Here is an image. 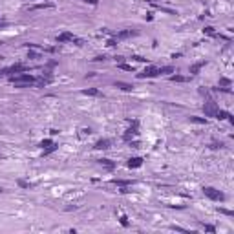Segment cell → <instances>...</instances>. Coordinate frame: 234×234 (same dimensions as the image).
<instances>
[{
	"label": "cell",
	"mask_w": 234,
	"mask_h": 234,
	"mask_svg": "<svg viewBox=\"0 0 234 234\" xmlns=\"http://www.w3.org/2000/svg\"><path fill=\"white\" fill-rule=\"evenodd\" d=\"M134 35H137V31L126 29V31H121V33H117V38H128V37H134Z\"/></svg>",
	"instance_id": "5bb4252c"
},
{
	"label": "cell",
	"mask_w": 234,
	"mask_h": 234,
	"mask_svg": "<svg viewBox=\"0 0 234 234\" xmlns=\"http://www.w3.org/2000/svg\"><path fill=\"white\" fill-rule=\"evenodd\" d=\"M110 145H112V141L104 137V139H99V141L95 143V148H97V150H106V148H110Z\"/></svg>",
	"instance_id": "ba28073f"
},
{
	"label": "cell",
	"mask_w": 234,
	"mask_h": 234,
	"mask_svg": "<svg viewBox=\"0 0 234 234\" xmlns=\"http://www.w3.org/2000/svg\"><path fill=\"white\" fill-rule=\"evenodd\" d=\"M227 86H231V81L227 77H221L220 79V88H227Z\"/></svg>",
	"instance_id": "ffe728a7"
},
{
	"label": "cell",
	"mask_w": 234,
	"mask_h": 234,
	"mask_svg": "<svg viewBox=\"0 0 234 234\" xmlns=\"http://www.w3.org/2000/svg\"><path fill=\"white\" fill-rule=\"evenodd\" d=\"M218 211H220L221 214H227V216H232V214H234L232 211H227V209H218Z\"/></svg>",
	"instance_id": "f546056e"
},
{
	"label": "cell",
	"mask_w": 234,
	"mask_h": 234,
	"mask_svg": "<svg viewBox=\"0 0 234 234\" xmlns=\"http://www.w3.org/2000/svg\"><path fill=\"white\" fill-rule=\"evenodd\" d=\"M190 123H198V124H207V119H201V117H190Z\"/></svg>",
	"instance_id": "44dd1931"
},
{
	"label": "cell",
	"mask_w": 234,
	"mask_h": 234,
	"mask_svg": "<svg viewBox=\"0 0 234 234\" xmlns=\"http://www.w3.org/2000/svg\"><path fill=\"white\" fill-rule=\"evenodd\" d=\"M82 2H88V4H92V5H97V0H82Z\"/></svg>",
	"instance_id": "4dcf8cb0"
},
{
	"label": "cell",
	"mask_w": 234,
	"mask_h": 234,
	"mask_svg": "<svg viewBox=\"0 0 234 234\" xmlns=\"http://www.w3.org/2000/svg\"><path fill=\"white\" fill-rule=\"evenodd\" d=\"M16 183H18V187H22V189H29V187H33L29 181H24V179H18Z\"/></svg>",
	"instance_id": "603a6c76"
},
{
	"label": "cell",
	"mask_w": 234,
	"mask_h": 234,
	"mask_svg": "<svg viewBox=\"0 0 234 234\" xmlns=\"http://www.w3.org/2000/svg\"><path fill=\"white\" fill-rule=\"evenodd\" d=\"M203 194H205L209 200H212V201H223V200H225V194L220 192V190H216L214 187H205V189H203Z\"/></svg>",
	"instance_id": "7a4b0ae2"
},
{
	"label": "cell",
	"mask_w": 234,
	"mask_h": 234,
	"mask_svg": "<svg viewBox=\"0 0 234 234\" xmlns=\"http://www.w3.org/2000/svg\"><path fill=\"white\" fill-rule=\"evenodd\" d=\"M113 183L119 185V187H130V185H134V181H130V179H113Z\"/></svg>",
	"instance_id": "2e32d148"
},
{
	"label": "cell",
	"mask_w": 234,
	"mask_h": 234,
	"mask_svg": "<svg viewBox=\"0 0 234 234\" xmlns=\"http://www.w3.org/2000/svg\"><path fill=\"white\" fill-rule=\"evenodd\" d=\"M82 93H84V95H92V97H99V95H101V92H99V90H95V88L82 90Z\"/></svg>",
	"instance_id": "9a60e30c"
},
{
	"label": "cell",
	"mask_w": 234,
	"mask_h": 234,
	"mask_svg": "<svg viewBox=\"0 0 234 234\" xmlns=\"http://www.w3.org/2000/svg\"><path fill=\"white\" fill-rule=\"evenodd\" d=\"M170 81H174V82H187L189 79H187V77H183V75H172V77H170Z\"/></svg>",
	"instance_id": "ac0fdd59"
},
{
	"label": "cell",
	"mask_w": 234,
	"mask_h": 234,
	"mask_svg": "<svg viewBox=\"0 0 234 234\" xmlns=\"http://www.w3.org/2000/svg\"><path fill=\"white\" fill-rule=\"evenodd\" d=\"M57 146H59V145H55V143H53L51 146H48V148H44V152H42V156H49L51 152H55V150H57Z\"/></svg>",
	"instance_id": "d6986e66"
},
{
	"label": "cell",
	"mask_w": 234,
	"mask_h": 234,
	"mask_svg": "<svg viewBox=\"0 0 234 234\" xmlns=\"http://www.w3.org/2000/svg\"><path fill=\"white\" fill-rule=\"evenodd\" d=\"M27 68L24 66V64H13V66H9V68H4V70H0V75H13V73H24Z\"/></svg>",
	"instance_id": "5b68a950"
},
{
	"label": "cell",
	"mask_w": 234,
	"mask_h": 234,
	"mask_svg": "<svg viewBox=\"0 0 234 234\" xmlns=\"http://www.w3.org/2000/svg\"><path fill=\"white\" fill-rule=\"evenodd\" d=\"M57 42H75L77 46H82L84 42L81 40V38H77L73 33H70V31H64V33H60V35H57Z\"/></svg>",
	"instance_id": "3957f363"
},
{
	"label": "cell",
	"mask_w": 234,
	"mask_h": 234,
	"mask_svg": "<svg viewBox=\"0 0 234 234\" xmlns=\"http://www.w3.org/2000/svg\"><path fill=\"white\" fill-rule=\"evenodd\" d=\"M115 88H119V90H123V92H132V90H134V86H132L130 82H121V81L115 82Z\"/></svg>",
	"instance_id": "30bf717a"
},
{
	"label": "cell",
	"mask_w": 234,
	"mask_h": 234,
	"mask_svg": "<svg viewBox=\"0 0 234 234\" xmlns=\"http://www.w3.org/2000/svg\"><path fill=\"white\" fill-rule=\"evenodd\" d=\"M51 145H53V143H51V139H44V141H40V145H38V146H42V150H44V148H48V146H51Z\"/></svg>",
	"instance_id": "cb8c5ba5"
},
{
	"label": "cell",
	"mask_w": 234,
	"mask_h": 234,
	"mask_svg": "<svg viewBox=\"0 0 234 234\" xmlns=\"http://www.w3.org/2000/svg\"><path fill=\"white\" fill-rule=\"evenodd\" d=\"M211 148H212V150H218V148H223V143H218V141H212V143H211Z\"/></svg>",
	"instance_id": "d4e9b609"
},
{
	"label": "cell",
	"mask_w": 234,
	"mask_h": 234,
	"mask_svg": "<svg viewBox=\"0 0 234 234\" xmlns=\"http://www.w3.org/2000/svg\"><path fill=\"white\" fill-rule=\"evenodd\" d=\"M29 57H31V59H37V57H38V53H35V51H31V53H29Z\"/></svg>",
	"instance_id": "1f68e13d"
},
{
	"label": "cell",
	"mask_w": 234,
	"mask_h": 234,
	"mask_svg": "<svg viewBox=\"0 0 234 234\" xmlns=\"http://www.w3.org/2000/svg\"><path fill=\"white\" fill-rule=\"evenodd\" d=\"M9 81L11 82H15L18 88H27V86H31V84H35V77L33 75H29V73H18V75H11L9 77Z\"/></svg>",
	"instance_id": "6da1fadb"
},
{
	"label": "cell",
	"mask_w": 234,
	"mask_h": 234,
	"mask_svg": "<svg viewBox=\"0 0 234 234\" xmlns=\"http://www.w3.org/2000/svg\"><path fill=\"white\" fill-rule=\"evenodd\" d=\"M205 64H207V60H200V62H196V64H192V66H190V70H189V71H190V73H192V75H196V73H198V71H200V68H203V66H205Z\"/></svg>",
	"instance_id": "7c38bea8"
},
{
	"label": "cell",
	"mask_w": 234,
	"mask_h": 234,
	"mask_svg": "<svg viewBox=\"0 0 234 234\" xmlns=\"http://www.w3.org/2000/svg\"><path fill=\"white\" fill-rule=\"evenodd\" d=\"M99 165L104 167L106 170H113V168H115V163H113L112 159H99Z\"/></svg>",
	"instance_id": "8fae6325"
},
{
	"label": "cell",
	"mask_w": 234,
	"mask_h": 234,
	"mask_svg": "<svg viewBox=\"0 0 234 234\" xmlns=\"http://www.w3.org/2000/svg\"><path fill=\"white\" fill-rule=\"evenodd\" d=\"M170 229H172V231H179V232H189L187 229H183V227H178V225H172Z\"/></svg>",
	"instance_id": "4316f807"
},
{
	"label": "cell",
	"mask_w": 234,
	"mask_h": 234,
	"mask_svg": "<svg viewBox=\"0 0 234 234\" xmlns=\"http://www.w3.org/2000/svg\"><path fill=\"white\" fill-rule=\"evenodd\" d=\"M203 112H205L207 117H214L216 112H218V104H216L212 99H209V101L205 103V106H203Z\"/></svg>",
	"instance_id": "52a82bcc"
},
{
	"label": "cell",
	"mask_w": 234,
	"mask_h": 234,
	"mask_svg": "<svg viewBox=\"0 0 234 234\" xmlns=\"http://www.w3.org/2000/svg\"><path fill=\"white\" fill-rule=\"evenodd\" d=\"M214 117H216V119H220V121H223V119H229V117H231V113H229L227 110H220V108H218V112H216V115H214Z\"/></svg>",
	"instance_id": "4fadbf2b"
},
{
	"label": "cell",
	"mask_w": 234,
	"mask_h": 234,
	"mask_svg": "<svg viewBox=\"0 0 234 234\" xmlns=\"http://www.w3.org/2000/svg\"><path fill=\"white\" fill-rule=\"evenodd\" d=\"M137 128H139V121L135 119V121H132V126H130V128H128V130L124 132L123 139H124L126 143H130V141H132V139H134V137H135V135L139 134V132H137Z\"/></svg>",
	"instance_id": "277c9868"
},
{
	"label": "cell",
	"mask_w": 234,
	"mask_h": 234,
	"mask_svg": "<svg viewBox=\"0 0 234 234\" xmlns=\"http://www.w3.org/2000/svg\"><path fill=\"white\" fill-rule=\"evenodd\" d=\"M159 75V68H156V66H148V68H145L137 77L139 79H154V77H157Z\"/></svg>",
	"instance_id": "8992f818"
},
{
	"label": "cell",
	"mask_w": 234,
	"mask_h": 234,
	"mask_svg": "<svg viewBox=\"0 0 234 234\" xmlns=\"http://www.w3.org/2000/svg\"><path fill=\"white\" fill-rule=\"evenodd\" d=\"M121 225L123 227H128V218L126 216H121Z\"/></svg>",
	"instance_id": "f1b7e54d"
},
{
	"label": "cell",
	"mask_w": 234,
	"mask_h": 234,
	"mask_svg": "<svg viewBox=\"0 0 234 234\" xmlns=\"http://www.w3.org/2000/svg\"><path fill=\"white\" fill-rule=\"evenodd\" d=\"M203 31H205L207 35H216V33H214V27H211V26H209V27H205Z\"/></svg>",
	"instance_id": "83f0119b"
},
{
	"label": "cell",
	"mask_w": 234,
	"mask_h": 234,
	"mask_svg": "<svg viewBox=\"0 0 234 234\" xmlns=\"http://www.w3.org/2000/svg\"><path fill=\"white\" fill-rule=\"evenodd\" d=\"M201 227H203L207 232H216V227H214V225H205V223H203Z\"/></svg>",
	"instance_id": "484cf974"
},
{
	"label": "cell",
	"mask_w": 234,
	"mask_h": 234,
	"mask_svg": "<svg viewBox=\"0 0 234 234\" xmlns=\"http://www.w3.org/2000/svg\"><path fill=\"white\" fill-rule=\"evenodd\" d=\"M165 73H174V68H172V66H163V68H159V75H165Z\"/></svg>",
	"instance_id": "e0dca14e"
},
{
	"label": "cell",
	"mask_w": 234,
	"mask_h": 234,
	"mask_svg": "<svg viewBox=\"0 0 234 234\" xmlns=\"http://www.w3.org/2000/svg\"><path fill=\"white\" fill-rule=\"evenodd\" d=\"M134 59H135V60H139V62H143V60H146V59H143V57H139V55H135Z\"/></svg>",
	"instance_id": "d6a6232c"
},
{
	"label": "cell",
	"mask_w": 234,
	"mask_h": 234,
	"mask_svg": "<svg viewBox=\"0 0 234 234\" xmlns=\"http://www.w3.org/2000/svg\"><path fill=\"white\" fill-rule=\"evenodd\" d=\"M126 165H128L130 168H139V167L143 165V157H130Z\"/></svg>",
	"instance_id": "9c48e42d"
},
{
	"label": "cell",
	"mask_w": 234,
	"mask_h": 234,
	"mask_svg": "<svg viewBox=\"0 0 234 234\" xmlns=\"http://www.w3.org/2000/svg\"><path fill=\"white\" fill-rule=\"evenodd\" d=\"M119 68H121V70H124V71H134V66L124 64V62H119Z\"/></svg>",
	"instance_id": "7402d4cb"
}]
</instances>
